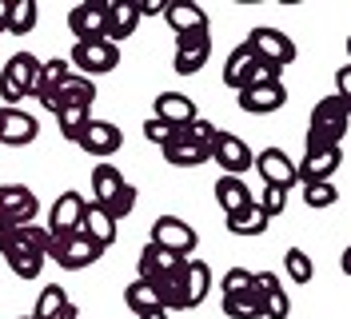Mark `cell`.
Instances as JSON below:
<instances>
[{"mask_svg":"<svg viewBox=\"0 0 351 319\" xmlns=\"http://www.w3.org/2000/svg\"><path fill=\"white\" fill-rule=\"evenodd\" d=\"M164 160L172 164V168H199V164H208V148H199L192 140H184V136H176L172 144H164Z\"/></svg>","mask_w":351,"mask_h":319,"instance_id":"29","label":"cell"},{"mask_svg":"<svg viewBox=\"0 0 351 319\" xmlns=\"http://www.w3.org/2000/svg\"><path fill=\"white\" fill-rule=\"evenodd\" d=\"M56 319H80V307H76V303L68 299V303H64V311H60V316H56Z\"/></svg>","mask_w":351,"mask_h":319,"instance_id":"48","label":"cell"},{"mask_svg":"<svg viewBox=\"0 0 351 319\" xmlns=\"http://www.w3.org/2000/svg\"><path fill=\"white\" fill-rule=\"evenodd\" d=\"M36 21H40V8H36V0H12L4 36H28V32L36 28Z\"/></svg>","mask_w":351,"mask_h":319,"instance_id":"31","label":"cell"},{"mask_svg":"<svg viewBox=\"0 0 351 319\" xmlns=\"http://www.w3.org/2000/svg\"><path fill=\"white\" fill-rule=\"evenodd\" d=\"M180 263H184L180 255L164 252V248H156V244H144V252H140V259H136V279H148V283H156V279L172 276Z\"/></svg>","mask_w":351,"mask_h":319,"instance_id":"23","label":"cell"},{"mask_svg":"<svg viewBox=\"0 0 351 319\" xmlns=\"http://www.w3.org/2000/svg\"><path fill=\"white\" fill-rule=\"evenodd\" d=\"M4 232H8V224H4V220H0V235H4Z\"/></svg>","mask_w":351,"mask_h":319,"instance_id":"51","label":"cell"},{"mask_svg":"<svg viewBox=\"0 0 351 319\" xmlns=\"http://www.w3.org/2000/svg\"><path fill=\"white\" fill-rule=\"evenodd\" d=\"M335 96H339V100H351V68L348 64L335 72Z\"/></svg>","mask_w":351,"mask_h":319,"instance_id":"46","label":"cell"},{"mask_svg":"<svg viewBox=\"0 0 351 319\" xmlns=\"http://www.w3.org/2000/svg\"><path fill=\"white\" fill-rule=\"evenodd\" d=\"M152 116L156 120H164L168 128H188L196 120V100L192 96H184V92H160L152 104Z\"/></svg>","mask_w":351,"mask_h":319,"instance_id":"19","label":"cell"},{"mask_svg":"<svg viewBox=\"0 0 351 319\" xmlns=\"http://www.w3.org/2000/svg\"><path fill=\"white\" fill-rule=\"evenodd\" d=\"M56 100H60V108H92L96 84H92L88 76H80V72H68L64 84L56 88Z\"/></svg>","mask_w":351,"mask_h":319,"instance_id":"27","label":"cell"},{"mask_svg":"<svg viewBox=\"0 0 351 319\" xmlns=\"http://www.w3.org/2000/svg\"><path fill=\"white\" fill-rule=\"evenodd\" d=\"M208 292H212V268L204 259H196V255L184 259V311L199 307L208 299Z\"/></svg>","mask_w":351,"mask_h":319,"instance_id":"22","label":"cell"},{"mask_svg":"<svg viewBox=\"0 0 351 319\" xmlns=\"http://www.w3.org/2000/svg\"><path fill=\"white\" fill-rule=\"evenodd\" d=\"M21 319H32V316H21Z\"/></svg>","mask_w":351,"mask_h":319,"instance_id":"52","label":"cell"},{"mask_svg":"<svg viewBox=\"0 0 351 319\" xmlns=\"http://www.w3.org/2000/svg\"><path fill=\"white\" fill-rule=\"evenodd\" d=\"M128 180L120 176V168L116 164H108V160H100L96 168H92V204H100V208H108L112 200L120 196V188H124Z\"/></svg>","mask_w":351,"mask_h":319,"instance_id":"25","label":"cell"},{"mask_svg":"<svg viewBox=\"0 0 351 319\" xmlns=\"http://www.w3.org/2000/svg\"><path fill=\"white\" fill-rule=\"evenodd\" d=\"M68 64H76V72L80 76H108L116 72V64H120V48L112 40H84V44H72V52H68Z\"/></svg>","mask_w":351,"mask_h":319,"instance_id":"5","label":"cell"},{"mask_svg":"<svg viewBox=\"0 0 351 319\" xmlns=\"http://www.w3.org/2000/svg\"><path fill=\"white\" fill-rule=\"evenodd\" d=\"M256 196H252V188L243 184V176H219L216 180V204L223 215L240 212V208H247Z\"/></svg>","mask_w":351,"mask_h":319,"instance_id":"26","label":"cell"},{"mask_svg":"<svg viewBox=\"0 0 351 319\" xmlns=\"http://www.w3.org/2000/svg\"><path fill=\"white\" fill-rule=\"evenodd\" d=\"M252 168H256V176L263 180V188H284V191H291L295 184H300V180H295V160H291L284 148H263V152H256Z\"/></svg>","mask_w":351,"mask_h":319,"instance_id":"9","label":"cell"},{"mask_svg":"<svg viewBox=\"0 0 351 319\" xmlns=\"http://www.w3.org/2000/svg\"><path fill=\"white\" fill-rule=\"evenodd\" d=\"M40 136V120L28 116L24 108H0V144L8 148H28Z\"/></svg>","mask_w":351,"mask_h":319,"instance_id":"13","label":"cell"},{"mask_svg":"<svg viewBox=\"0 0 351 319\" xmlns=\"http://www.w3.org/2000/svg\"><path fill=\"white\" fill-rule=\"evenodd\" d=\"M0 239L21 244V248H28V252H40L44 259H48V239H52V235H48V228H44V224H16V228H8Z\"/></svg>","mask_w":351,"mask_h":319,"instance_id":"30","label":"cell"},{"mask_svg":"<svg viewBox=\"0 0 351 319\" xmlns=\"http://www.w3.org/2000/svg\"><path fill=\"white\" fill-rule=\"evenodd\" d=\"M348 128H351V100L324 96L311 108V120H307V148H319V144H339L343 148Z\"/></svg>","mask_w":351,"mask_h":319,"instance_id":"1","label":"cell"},{"mask_svg":"<svg viewBox=\"0 0 351 319\" xmlns=\"http://www.w3.org/2000/svg\"><path fill=\"white\" fill-rule=\"evenodd\" d=\"M148 244L180 255V259H192L196 248H199V232L188 224V220H180V215H156L152 220V239H148Z\"/></svg>","mask_w":351,"mask_h":319,"instance_id":"3","label":"cell"},{"mask_svg":"<svg viewBox=\"0 0 351 319\" xmlns=\"http://www.w3.org/2000/svg\"><path fill=\"white\" fill-rule=\"evenodd\" d=\"M164 21L176 36H192V32H208V12L199 8L196 0H168Z\"/></svg>","mask_w":351,"mask_h":319,"instance_id":"20","label":"cell"},{"mask_svg":"<svg viewBox=\"0 0 351 319\" xmlns=\"http://www.w3.org/2000/svg\"><path fill=\"white\" fill-rule=\"evenodd\" d=\"M36 212H40V200L28 184H0V220L8 228L16 224H36Z\"/></svg>","mask_w":351,"mask_h":319,"instance_id":"8","label":"cell"},{"mask_svg":"<svg viewBox=\"0 0 351 319\" xmlns=\"http://www.w3.org/2000/svg\"><path fill=\"white\" fill-rule=\"evenodd\" d=\"M92 120V108H60L56 112V124H60V136L64 140H80V132H84V124Z\"/></svg>","mask_w":351,"mask_h":319,"instance_id":"37","label":"cell"},{"mask_svg":"<svg viewBox=\"0 0 351 319\" xmlns=\"http://www.w3.org/2000/svg\"><path fill=\"white\" fill-rule=\"evenodd\" d=\"M176 136H180V128H168L164 120H156V116L144 124V140H148V144H160V148H164V144H172Z\"/></svg>","mask_w":351,"mask_h":319,"instance_id":"43","label":"cell"},{"mask_svg":"<svg viewBox=\"0 0 351 319\" xmlns=\"http://www.w3.org/2000/svg\"><path fill=\"white\" fill-rule=\"evenodd\" d=\"M223 316L228 319H263L260 292L247 287V292H240V296H223Z\"/></svg>","mask_w":351,"mask_h":319,"instance_id":"32","label":"cell"},{"mask_svg":"<svg viewBox=\"0 0 351 319\" xmlns=\"http://www.w3.org/2000/svg\"><path fill=\"white\" fill-rule=\"evenodd\" d=\"M136 28H140V8H136V0H108V28H104V40H112L120 48Z\"/></svg>","mask_w":351,"mask_h":319,"instance_id":"21","label":"cell"},{"mask_svg":"<svg viewBox=\"0 0 351 319\" xmlns=\"http://www.w3.org/2000/svg\"><path fill=\"white\" fill-rule=\"evenodd\" d=\"M80 235H84V239H92L100 252H108L112 244L120 239V224L108 215V208H100V204H92V200H88L84 215H80Z\"/></svg>","mask_w":351,"mask_h":319,"instance_id":"16","label":"cell"},{"mask_svg":"<svg viewBox=\"0 0 351 319\" xmlns=\"http://www.w3.org/2000/svg\"><path fill=\"white\" fill-rule=\"evenodd\" d=\"M223 220H228V232H232V235H240V239L263 235V232H267V224H271V220H267V215H263L260 208H256V200H252L247 208H240V212L223 215Z\"/></svg>","mask_w":351,"mask_h":319,"instance_id":"28","label":"cell"},{"mask_svg":"<svg viewBox=\"0 0 351 319\" xmlns=\"http://www.w3.org/2000/svg\"><path fill=\"white\" fill-rule=\"evenodd\" d=\"M236 104L247 116H271V112H280L287 104V88H284V80L280 84H263V88H240Z\"/></svg>","mask_w":351,"mask_h":319,"instance_id":"18","label":"cell"},{"mask_svg":"<svg viewBox=\"0 0 351 319\" xmlns=\"http://www.w3.org/2000/svg\"><path fill=\"white\" fill-rule=\"evenodd\" d=\"M36 76H40V60L32 52H12L0 68V100H4V108H16L24 96H32Z\"/></svg>","mask_w":351,"mask_h":319,"instance_id":"2","label":"cell"},{"mask_svg":"<svg viewBox=\"0 0 351 319\" xmlns=\"http://www.w3.org/2000/svg\"><path fill=\"white\" fill-rule=\"evenodd\" d=\"M284 268H287V279H291V283H311V276H315V263H311V255H307L304 248H287Z\"/></svg>","mask_w":351,"mask_h":319,"instance_id":"36","label":"cell"},{"mask_svg":"<svg viewBox=\"0 0 351 319\" xmlns=\"http://www.w3.org/2000/svg\"><path fill=\"white\" fill-rule=\"evenodd\" d=\"M216 132H219V128L212 124V120H204V116H196L188 128H180V136H184V140H192V144H199V148H212Z\"/></svg>","mask_w":351,"mask_h":319,"instance_id":"42","label":"cell"},{"mask_svg":"<svg viewBox=\"0 0 351 319\" xmlns=\"http://www.w3.org/2000/svg\"><path fill=\"white\" fill-rule=\"evenodd\" d=\"M343 164V148L339 144H319V148H307L304 160L295 164V180L300 184H324L331 180Z\"/></svg>","mask_w":351,"mask_h":319,"instance_id":"10","label":"cell"},{"mask_svg":"<svg viewBox=\"0 0 351 319\" xmlns=\"http://www.w3.org/2000/svg\"><path fill=\"white\" fill-rule=\"evenodd\" d=\"M252 287V272L247 268H232V272H223V296H240Z\"/></svg>","mask_w":351,"mask_h":319,"instance_id":"45","label":"cell"},{"mask_svg":"<svg viewBox=\"0 0 351 319\" xmlns=\"http://www.w3.org/2000/svg\"><path fill=\"white\" fill-rule=\"evenodd\" d=\"M104 28H108V0H84L68 12V32L76 36V44L104 40Z\"/></svg>","mask_w":351,"mask_h":319,"instance_id":"11","label":"cell"},{"mask_svg":"<svg viewBox=\"0 0 351 319\" xmlns=\"http://www.w3.org/2000/svg\"><path fill=\"white\" fill-rule=\"evenodd\" d=\"M304 204L315 208V212L335 208V204H339V188H335L331 180H324V184H304Z\"/></svg>","mask_w":351,"mask_h":319,"instance_id":"38","label":"cell"},{"mask_svg":"<svg viewBox=\"0 0 351 319\" xmlns=\"http://www.w3.org/2000/svg\"><path fill=\"white\" fill-rule=\"evenodd\" d=\"M8 8H12V0H0V32L8 28Z\"/></svg>","mask_w":351,"mask_h":319,"instance_id":"49","label":"cell"},{"mask_svg":"<svg viewBox=\"0 0 351 319\" xmlns=\"http://www.w3.org/2000/svg\"><path fill=\"white\" fill-rule=\"evenodd\" d=\"M280 76H284V68H276V64H263V60H252V68H247V80H243V88L280 84Z\"/></svg>","mask_w":351,"mask_h":319,"instance_id":"41","label":"cell"},{"mask_svg":"<svg viewBox=\"0 0 351 319\" xmlns=\"http://www.w3.org/2000/svg\"><path fill=\"white\" fill-rule=\"evenodd\" d=\"M212 56V36L208 32H192V36H176V76H196Z\"/></svg>","mask_w":351,"mask_h":319,"instance_id":"15","label":"cell"},{"mask_svg":"<svg viewBox=\"0 0 351 319\" xmlns=\"http://www.w3.org/2000/svg\"><path fill=\"white\" fill-rule=\"evenodd\" d=\"M260 307H263V319H287L291 316V299H287L284 283L271 287V292H260Z\"/></svg>","mask_w":351,"mask_h":319,"instance_id":"39","label":"cell"},{"mask_svg":"<svg viewBox=\"0 0 351 319\" xmlns=\"http://www.w3.org/2000/svg\"><path fill=\"white\" fill-rule=\"evenodd\" d=\"M252 60H256V56L247 52V44H240V48H232V52H228V60H223V84L232 88V92H240V88H243Z\"/></svg>","mask_w":351,"mask_h":319,"instance_id":"33","label":"cell"},{"mask_svg":"<svg viewBox=\"0 0 351 319\" xmlns=\"http://www.w3.org/2000/svg\"><path fill=\"white\" fill-rule=\"evenodd\" d=\"M84 196L80 191H60L56 200H52V208H48V235H72L80 232V215H84Z\"/></svg>","mask_w":351,"mask_h":319,"instance_id":"14","label":"cell"},{"mask_svg":"<svg viewBox=\"0 0 351 319\" xmlns=\"http://www.w3.org/2000/svg\"><path fill=\"white\" fill-rule=\"evenodd\" d=\"M68 303V292L60 287V283H48L40 292V299H36V311H32V319H56L60 311H64Z\"/></svg>","mask_w":351,"mask_h":319,"instance_id":"35","label":"cell"},{"mask_svg":"<svg viewBox=\"0 0 351 319\" xmlns=\"http://www.w3.org/2000/svg\"><path fill=\"white\" fill-rule=\"evenodd\" d=\"M80 152H88L92 160H108L124 148V132L112 124V120H88L84 132H80Z\"/></svg>","mask_w":351,"mask_h":319,"instance_id":"12","label":"cell"},{"mask_svg":"<svg viewBox=\"0 0 351 319\" xmlns=\"http://www.w3.org/2000/svg\"><path fill=\"white\" fill-rule=\"evenodd\" d=\"M256 208H260L267 220L284 215L287 212V191L284 188H263V191H256Z\"/></svg>","mask_w":351,"mask_h":319,"instance_id":"40","label":"cell"},{"mask_svg":"<svg viewBox=\"0 0 351 319\" xmlns=\"http://www.w3.org/2000/svg\"><path fill=\"white\" fill-rule=\"evenodd\" d=\"M136 8H140V21H144V16H164V8H168V0H144V4L136 0Z\"/></svg>","mask_w":351,"mask_h":319,"instance_id":"47","label":"cell"},{"mask_svg":"<svg viewBox=\"0 0 351 319\" xmlns=\"http://www.w3.org/2000/svg\"><path fill=\"white\" fill-rule=\"evenodd\" d=\"M208 160L219 164L223 176H243V172H252V160H256V152L243 144L240 136H232V132H223L219 128L216 140H212V148H208Z\"/></svg>","mask_w":351,"mask_h":319,"instance_id":"7","label":"cell"},{"mask_svg":"<svg viewBox=\"0 0 351 319\" xmlns=\"http://www.w3.org/2000/svg\"><path fill=\"white\" fill-rule=\"evenodd\" d=\"M132 208H136V188H132V184H124V188H120V196L108 204V215L120 224L124 215H132Z\"/></svg>","mask_w":351,"mask_h":319,"instance_id":"44","label":"cell"},{"mask_svg":"<svg viewBox=\"0 0 351 319\" xmlns=\"http://www.w3.org/2000/svg\"><path fill=\"white\" fill-rule=\"evenodd\" d=\"M136 319H168V311L164 307H152V311H140Z\"/></svg>","mask_w":351,"mask_h":319,"instance_id":"50","label":"cell"},{"mask_svg":"<svg viewBox=\"0 0 351 319\" xmlns=\"http://www.w3.org/2000/svg\"><path fill=\"white\" fill-rule=\"evenodd\" d=\"M247 52L263 64H276V68H287V64L295 60V44L287 40V32L280 28H252L247 32Z\"/></svg>","mask_w":351,"mask_h":319,"instance_id":"6","label":"cell"},{"mask_svg":"<svg viewBox=\"0 0 351 319\" xmlns=\"http://www.w3.org/2000/svg\"><path fill=\"white\" fill-rule=\"evenodd\" d=\"M100 255H104V252H100L92 239H84L80 232L52 235V239H48V259H52V263H60L64 272H84V268H92Z\"/></svg>","mask_w":351,"mask_h":319,"instance_id":"4","label":"cell"},{"mask_svg":"<svg viewBox=\"0 0 351 319\" xmlns=\"http://www.w3.org/2000/svg\"><path fill=\"white\" fill-rule=\"evenodd\" d=\"M0 255H4V263L12 268L16 279H40V272H44V255L40 252H28V248H21V244L0 239Z\"/></svg>","mask_w":351,"mask_h":319,"instance_id":"24","label":"cell"},{"mask_svg":"<svg viewBox=\"0 0 351 319\" xmlns=\"http://www.w3.org/2000/svg\"><path fill=\"white\" fill-rule=\"evenodd\" d=\"M68 72H72V68H68V60H64V56H52V60H40V76H36V92H32V96H36V100L44 104V112H52V116L60 112V100H56V88L64 84V76H68Z\"/></svg>","mask_w":351,"mask_h":319,"instance_id":"17","label":"cell"},{"mask_svg":"<svg viewBox=\"0 0 351 319\" xmlns=\"http://www.w3.org/2000/svg\"><path fill=\"white\" fill-rule=\"evenodd\" d=\"M124 303H128L132 311L140 316V311H152V307H160V296H156V287L148 283V279H132L128 287H124Z\"/></svg>","mask_w":351,"mask_h":319,"instance_id":"34","label":"cell"}]
</instances>
